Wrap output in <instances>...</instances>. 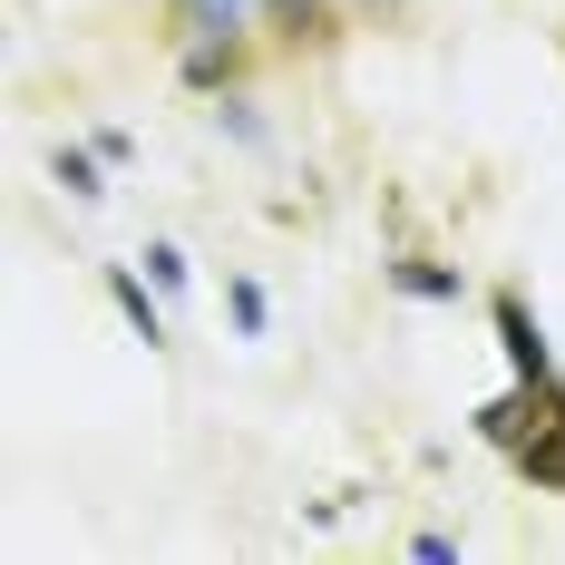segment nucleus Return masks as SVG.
<instances>
[{
	"instance_id": "1",
	"label": "nucleus",
	"mask_w": 565,
	"mask_h": 565,
	"mask_svg": "<svg viewBox=\"0 0 565 565\" xmlns=\"http://www.w3.org/2000/svg\"><path fill=\"white\" fill-rule=\"evenodd\" d=\"M498 341H508L516 381H536V391H546V341H536V322H526V302H498Z\"/></svg>"
},
{
	"instance_id": "2",
	"label": "nucleus",
	"mask_w": 565,
	"mask_h": 565,
	"mask_svg": "<svg viewBox=\"0 0 565 565\" xmlns=\"http://www.w3.org/2000/svg\"><path fill=\"white\" fill-rule=\"evenodd\" d=\"M526 478H546V488H565V399H556V439H526Z\"/></svg>"
},
{
	"instance_id": "3",
	"label": "nucleus",
	"mask_w": 565,
	"mask_h": 565,
	"mask_svg": "<svg viewBox=\"0 0 565 565\" xmlns=\"http://www.w3.org/2000/svg\"><path fill=\"white\" fill-rule=\"evenodd\" d=\"M399 292H419V302H449L458 274H439V264H399Z\"/></svg>"
},
{
	"instance_id": "4",
	"label": "nucleus",
	"mask_w": 565,
	"mask_h": 565,
	"mask_svg": "<svg viewBox=\"0 0 565 565\" xmlns=\"http://www.w3.org/2000/svg\"><path fill=\"white\" fill-rule=\"evenodd\" d=\"M108 292H117V312H127V322H137L147 341H157V302H147V282H127V274H117Z\"/></svg>"
},
{
	"instance_id": "5",
	"label": "nucleus",
	"mask_w": 565,
	"mask_h": 565,
	"mask_svg": "<svg viewBox=\"0 0 565 565\" xmlns=\"http://www.w3.org/2000/svg\"><path fill=\"white\" fill-rule=\"evenodd\" d=\"M58 185H68V195H98V167H88V157H68V147H58Z\"/></svg>"
},
{
	"instance_id": "6",
	"label": "nucleus",
	"mask_w": 565,
	"mask_h": 565,
	"mask_svg": "<svg viewBox=\"0 0 565 565\" xmlns=\"http://www.w3.org/2000/svg\"><path fill=\"white\" fill-rule=\"evenodd\" d=\"M147 274H157V292H175V282H185V254H175V244H157V254H147Z\"/></svg>"
}]
</instances>
